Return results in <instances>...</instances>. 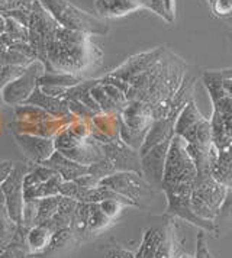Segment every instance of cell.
I'll return each instance as SVG.
<instances>
[{
  "mask_svg": "<svg viewBox=\"0 0 232 258\" xmlns=\"http://www.w3.org/2000/svg\"><path fill=\"white\" fill-rule=\"evenodd\" d=\"M18 223L11 218L6 206H0V246L8 248L18 231Z\"/></svg>",
  "mask_w": 232,
  "mask_h": 258,
  "instance_id": "cell-22",
  "label": "cell"
},
{
  "mask_svg": "<svg viewBox=\"0 0 232 258\" xmlns=\"http://www.w3.org/2000/svg\"><path fill=\"white\" fill-rule=\"evenodd\" d=\"M102 258H135V254L128 251V249H124L121 246L112 245L107 246L106 251H104L103 257Z\"/></svg>",
  "mask_w": 232,
  "mask_h": 258,
  "instance_id": "cell-35",
  "label": "cell"
},
{
  "mask_svg": "<svg viewBox=\"0 0 232 258\" xmlns=\"http://www.w3.org/2000/svg\"><path fill=\"white\" fill-rule=\"evenodd\" d=\"M81 82V77L76 74H69V73H60V71H44L39 79H38V86H58V87H73Z\"/></svg>",
  "mask_w": 232,
  "mask_h": 258,
  "instance_id": "cell-17",
  "label": "cell"
},
{
  "mask_svg": "<svg viewBox=\"0 0 232 258\" xmlns=\"http://www.w3.org/2000/svg\"><path fill=\"white\" fill-rule=\"evenodd\" d=\"M112 222L113 221H110L103 212L100 211L97 203H90V212H89L87 223H86V235L97 234L106 229L107 226H110Z\"/></svg>",
  "mask_w": 232,
  "mask_h": 258,
  "instance_id": "cell-21",
  "label": "cell"
},
{
  "mask_svg": "<svg viewBox=\"0 0 232 258\" xmlns=\"http://www.w3.org/2000/svg\"><path fill=\"white\" fill-rule=\"evenodd\" d=\"M164 51H165V48L158 47L154 48V49H150V51H145V52H139L137 55H132L131 58H128L122 66H119L118 69H115L109 74L127 83L135 74L142 73L147 69H150L152 64H155L158 59L161 58Z\"/></svg>",
  "mask_w": 232,
  "mask_h": 258,
  "instance_id": "cell-12",
  "label": "cell"
},
{
  "mask_svg": "<svg viewBox=\"0 0 232 258\" xmlns=\"http://www.w3.org/2000/svg\"><path fill=\"white\" fill-rule=\"evenodd\" d=\"M196 176V167L186 150L185 140L174 135L165 158L161 183V191L167 198V215L180 218L206 232L215 234V223L197 218L190 206Z\"/></svg>",
  "mask_w": 232,
  "mask_h": 258,
  "instance_id": "cell-1",
  "label": "cell"
},
{
  "mask_svg": "<svg viewBox=\"0 0 232 258\" xmlns=\"http://www.w3.org/2000/svg\"><path fill=\"white\" fill-rule=\"evenodd\" d=\"M2 58L5 61V66L8 64V66H19V67H28L34 61L11 48H8V51L2 54Z\"/></svg>",
  "mask_w": 232,
  "mask_h": 258,
  "instance_id": "cell-32",
  "label": "cell"
},
{
  "mask_svg": "<svg viewBox=\"0 0 232 258\" xmlns=\"http://www.w3.org/2000/svg\"><path fill=\"white\" fill-rule=\"evenodd\" d=\"M52 232L46 228L45 225H34L31 228H26L25 235V245L31 254H41L45 252L49 245Z\"/></svg>",
  "mask_w": 232,
  "mask_h": 258,
  "instance_id": "cell-16",
  "label": "cell"
},
{
  "mask_svg": "<svg viewBox=\"0 0 232 258\" xmlns=\"http://www.w3.org/2000/svg\"><path fill=\"white\" fill-rule=\"evenodd\" d=\"M89 174L97 177L99 180H103L106 177L115 174V170H113L112 164L103 157L102 160H99V161L89 165Z\"/></svg>",
  "mask_w": 232,
  "mask_h": 258,
  "instance_id": "cell-30",
  "label": "cell"
},
{
  "mask_svg": "<svg viewBox=\"0 0 232 258\" xmlns=\"http://www.w3.org/2000/svg\"><path fill=\"white\" fill-rule=\"evenodd\" d=\"M202 82L213 105L209 120L218 160L212 176L223 186L232 187V96L222 89L216 70L205 71Z\"/></svg>",
  "mask_w": 232,
  "mask_h": 258,
  "instance_id": "cell-2",
  "label": "cell"
},
{
  "mask_svg": "<svg viewBox=\"0 0 232 258\" xmlns=\"http://www.w3.org/2000/svg\"><path fill=\"white\" fill-rule=\"evenodd\" d=\"M144 9H148L162 18L167 24L176 21V0H141Z\"/></svg>",
  "mask_w": 232,
  "mask_h": 258,
  "instance_id": "cell-19",
  "label": "cell"
},
{
  "mask_svg": "<svg viewBox=\"0 0 232 258\" xmlns=\"http://www.w3.org/2000/svg\"><path fill=\"white\" fill-rule=\"evenodd\" d=\"M67 103H69L70 113L73 115V117H76L79 120L90 122L92 117L96 115V113H93L87 106L83 105L80 100H67Z\"/></svg>",
  "mask_w": 232,
  "mask_h": 258,
  "instance_id": "cell-31",
  "label": "cell"
},
{
  "mask_svg": "<svg viewBox=\"0 0 232 258\" xmlns=\"http://www.w3.org/2000/svg\"><path fill=\"white\" fill-rule=\"evenodd\" d=\"M71 239H73V231H71V228H64V229L55 231L52 234V236H51L49 245L46 248L45 252H54L57 249L64 248Z\"/></svg>",
  "mask_w": 232,
  "mask_h": 258,
  "instance_id": "cell-28",
  "label": "cell"
},
{
  "mask_svg": "<svg viewBox=\"0 0 232 258\" xmlns=\"http://www.w3.org/2000/svg\"><path fill=\"white\" fill-rule=\"evenodd\" d=\"M94 9L103 18H122L144 9L139 0H96Z\"/></svg>",
  "mask_w": 232,
  "mask_h": 258,
  "instance_id": "cell-15",
  "label": "cell"
},
{
  "mask_svg": "<svg viewBox=\"0 0 232 258\" xmlns=\"http://www.w3.org/2000/svg\"><path fill=\"white\" fill-rule=\"evenodd\" d=\"M55 24L66 29L80 31L87 35H107L110 28L100 18L74 6L69 0H38Z\"/></svg>",
  "mask_w": 232,
  "mask_h": 258,
  "instance_id": "cell-4",
  "label": "cell"
},
{
  "mask_svg": "<svg viewBox=\"0 0 232 258\" xmlns=\"http://www.w3.org/2000/svg\"><path fill=\"white\" fill-rule=\"evenodd\" d=\"M15 117L18 122H23V123H42V122L54 120V117L46 113L45 110L32 105L15 106Z\"/></svg>",
  "mask_w": 232,
  "mask_h": 258,
  "instance_id": "cell-18",
  "label": "cell"
},
{
  "mask_svg": "<svg viewBox=\"0 0 232 258\" xmlns=\"http://www.w3.org/2000/svg\"><path fill=\"white\" fill-rule=\"evenodd\" d=\"M39 87V86H38ZM42 90V93H45L46 96H51V97H60V99H64V94L67 92L66 87H58V86H42L39 87ZM70 89V87H69Z\"/></svg>",
  "mask_w": 232,
  "mask_h": 258,
  "instance_id": "cell-39",
  "label": "cell"
},
{
  "mask_svg": "<svg viewBox=\"0 0 232 258\" xmlns=\"http://www.w3.org/2000/svg\"><path fill=\"white\" fill-rule=\"evenodd\" d=\"M100 211L103 212L104 215L110 219V221H115L119 218V215L122 213V211L125 208H134L131 202L128 200H121V199H106L102 200L100 203H97Z\"/></svg>",
  "mask_w": 232,
  "mask_h": 258,
  "instance_id": "cell-26",
  "label": "cell"
},
{
  "mask_svg": "<svg viewBox=\"0 0 232 258\" xmlns=\"http://www.w3.org/2000/svg\"><path fill=\"white\" fill-rule=\"evenodd\" d=\"M26 67H19V66H3V69L0 70V89L3 86H6L8 83L16 80Z\"/></svg>",
  "mask_w": 232,
  "mask_h": 258,
  "instance_id": "cell-34",
  "label": "cell"
},
{
  "mask_svg": "<svg viewBox=\"0 0 232 258\" xmlns=\"http://www.w3.org/2000/svg\"><path fill=\"white\" fill-rule=\"evenodd\" d=\"M5 18H6V31H5V34H8L15 41L28 42L29 29L26 26H23L22 24H19L18 21H15L13 18H9V16H5Z\"/></svg>",
  "mask_w": 232,
  "mask_h": 258,
  "instance_id": "cell-27",
  "label": "cell"
},
{
  "mask_svg": "<svg viewBox=\"0 0 232 258\" xmlns=\"http://www.w3.org/2000/svg\"><path fill=\"white\" fill-rule=\"evenodd\" d=\"M5 31H6V18L3 13L0 12V35L5 34Z\"/></svg>",
  "mask_w": 232,
  "mask_h": 258,
  "instance_id": "cell-41",
  "label": "cell"
},
{
  "mask_svg": "<svg viewBox=\"0 0 232 258\" xmlns=\"http://www.w3.org/2000/svg\"><path fill=\"white\" fill-rule=\"evenodd\" d=\"M23 105L38 106L42 110H45L46 113H49L54 119H66L69 116L73 117V115L70 113L69 103L66 99L46 96L45 93H42V90L38 86L35 87V90L26 99V102Z\"/></svg>",
  "mask_w": 232,
  "mask_h": 258,
  "instance_id": "cell-13",
  "label": "cell"
},
{
  "mask_svg": "<svg viewBox=\"0 0 232 258\" xmlns=\"http://www.w3.org/2000/svg\"><path fill=\"white\" fill-rule=\"evenodd\" d=\"M139 2H141V0H139Z\"/></svg>",
  "mask_w": 232,
  "mask_h": 258,
  "instance_id": "cell-45",
  "label": "cell"
},
{
  "mask_svg": "<svg viewBox=\"0 0 232 258\" xmlns=\"http://www.w3.org/2000/svg\"><path fill=\"white\" fill-rule=\"evenodd\" d=\"M13 164H15V161H6V160L5 161H0V184L11 174Z\"/></svg>",
  "mask_w": 232,
  "mask_h": 258,
  "instance_id": "cell-40",
  "label": "cell"
},
{
  "mask_svg": "<svg viewBox=\"0 0 232 258\" xmlns=\"http://www.w3.org/2000/svg\"><path fill=\"white\" fill-rule=\"evenodd\" d=\"M5 249H6V248H3V246H0V257H2L3 254H5Z\"/></svg>",
  "mask_w": 232,
  "mask_h": 258,
  "instance_id": "cell-44",
  "label": "cell"
},
{
  "mask_svg": "<svg viewBox=\"0 0 232 258\" xmlns=\"http://www.w3.org/2000/svg\"><path fill=\"white\" fill-rule=\"evenodd\" d=\"M177 258H195V257H192L190 254H186V252H182V254H180V255H179V257H177Z\"/></svg>",
  "mask_w": 232,
  "mask_h": 258,
  "instance_id": "cell-43",
  "label": "cell"
},
{
  "mask_svg": "<svg viewBox=\"0 0 232 258\" xmlns=\"http://www.w3.org/2000/svg\"><path fill=\"white\" fill-rule=\"evenodd\" d=\"M90 94H92L93 99L96 100V103L100 106V109H102L103 113H107V115H121L122 110L109 99L107 94L104 93L103 87H102L100 83L93 87L92 90H90Z\"/></svg>",
  "mask_w": 232,
  "mask_h": 258,
  "instance_id": "cell-24",
  "label": "cell"
},
{
  "mask_svg": "<svg viewBox=\"0 0 232 258\" xmlns=\"http://www.w3.org/2000/svg\"><path fill=\"white\" fill-rule=\"evenodd\" d=\"M32 164L26 163H15L12 168L11 174L8 178L0 184L5 195V206L9 212L11 218L21 225V218H22L23 208V178L29 173Z\"/></svg>",
  "mask_w": 232,
  "mask_h": 258,
  "instance_id": "cell-8",
  "label": "cell"
},
{
  "mask_svg": "<svg viewBox=\"0 0 232 258\" xmlns=\"http://www.w3.org/2000/svg\"><path fill=\"white\" fill-rule=\"evenodd\" d=\"M100 184L124 196L134 205V208H139V209H147L155 193V188L139 173H134V171L115 173L100 180Z\"/></svg>",
  "mask_w": 232,
  "mask_h": 258,
  "instance_id": "cell-6",
  "label": "cell"
},
{
  "mask_svg": "<svg viewBox=\"0 0 232 258\" xmlns=\"http://www.w3.org/2000/svg\"><path fill=\"white\" fill-rule=\"evenodd\" d=\"M5 195H3V190H2V187H0V206H3L5 205Z\"/></svg>",
  "mask_w": 232,
  "mask_h": 258,
  "instance_id": "cell-42",
  "label": "cell"
},
{
  "mask_svg": "<svg viewBox=\"0 0 232 258\" xmlns=\"http://www.w3.org/2000/svg\"><path fill=\"white\" fill-rule=\"evenodd\" d=\"M74 181H76V183L83 188H94L100 184V180H99L97 177L89 174V173H87V174H84V176L79 177V178H76Z\"/></svg>",
  "mask_w": 232,
  "mask_h": 258,
  "instance_id": "cell-38",
  "label": "cell"
},
{
  "mask_svg": "<svg viewBox=\"0 0 232 258\" xmlns=\"http://www.w3.org/2000/svg\"><path fill=\"white\" fill-rule=\"evenodd\" d=\"M228 187L223 186L212 174L196 176L192 190L190 206L197 218L213 222L225 200Z\"/></svg>",
  "mask_w": 232,
  "mask_h": 258,
  "instance_id": "cell-5",
  "label": "cell"
},
{
  "mask_svg": "<svg viewBox=\"0 0 232 258\" xmlns=\"http://www.w3.org/2000/svg\"><path fill=\"white\" fill-rule=\"evenodd\" d=\"M61 196H51L45 199L38 200V215H36V225L49 221L58 211V203H60Z\"/></svg>",
  "mask_w": 232,
  "mask_h": 258,
  "instance_id": "cell-23",
  "label": "cell"
},
{
  "mask_svg": "<svg viewBox=\"0 0 232 258\" xmlns=\"http://www.w3.org/2000/svg\"><path fill=\"white\" fill-rule=\"evenodd\" d=\"M171 140H165L157 145L150 148L147 153H144L141 157V174L150 183L152 187L161 190L162 173H164V165L165 158L170 148Z\"/></svg>",
  "mask_w": 232,
  "mask_h": 258,
  "instance_id": "cell-10",
  "label": "cell"
},
{
  "mask_svg": "<svg viewBox=\"0 0 232 258\" xmlns=\"http://www.w3.org/2000/svg\"><path fill=\"white\" fill-rule=\"evenodd\" d=\"M44 71L45 69L41 61H32L16 80L8 83L0 89L3 102L9 106L23 105L38 86V79Z\"/></svg>",
  "mask_w": 232,
  "mask_h": 258,
  "instance_id": "cell-7",
  "label": "cell"
},
{
  "mask_svg": "<svg viewBox=\"0 0 232 258\" xmlns=\"http://www.w3.org/2000/svg\"><path fill=\"white\" fill-rule=\"evenodd\" d=\"M13 137L18 147L22 150L23 155L32 164H42L55 151L54 138H45L31 134H21V132H15Z\"/></svg>",
  "mask_w": 232,
  "mask_h": 258,
  "instance_id": "cell-11",
  "label": "cell"
},
{
  "mask_svg": "<svg viewBox=\"0 0 232 258\" xmlns=\"http://www.w3.org/2000/svg\"><path fill=\"white\" fill-rule=\"evenodd\" d=\"M100 144V142H99ZM104 158L112 164L115 173L134 171L141 174V157L137 150L128 147L119 138L110 142L100 144ZM142 176V174H141Z\"/></svg>",
  "mask_w": 232,
  "mask_h": 258,
  "instance_id": "cell-9",
  "label": "cell"
},
{
  "mask_svg": "<svg viewBox=\"0 0 232 258\" xmlns=\"http://www.w3.org/2000/svg\"><path fill=\"white\" fill-rule=\"evenodd\" d=\"M216 71H218V76H219L222 89L229 96H232V69H223V70Z\"/></svg>",
  "mask_w": 232,
  "mask_h": 258,
  "instance_id": "cell-37",
  "label": "cell"
},
{
  "mask_svg": "<svg viewBox=\"0 0 232 258\" xmlns=\"http://www.w3.org/2000/svg\"><path fill=\"white\" fill-rule=\"evenodd\" d=\"M45 54V71H60L76 76L79 71L89 69L102 57V52L90 41L83 45H69L55 38L46 41Z\"/></svg>",
  "mask_w": 232,
  "mask_h": 258,
  "instance_id": "cell-3",
  "label": "cell"
},
{
  "mask_svg": "<svg viewBox=\"0 0 232 258\" xmlns=\"http://www.w3.org/2000/svg\"><path fill=\"white\" fill-rule=\"evenodd\" d=\"M100 84H102V87H103L104 93L109 96V99H110L121 110H124V107L128 105L127 94L124 93L122 90L116 89L115 86H112V84H104V83H100Z\"/></svg>",
  "mask_w": 232,
  "mask_h": 258,
  "instance_id": "cell-33",
  "label": "cell"
},
{
  "mask_svg": "<svg viewBox=\"0 0 232 258\" xmlns=\"http://www.w3.org/2000/svg\"><path fill=\"white\" fill-rule=\"evenodd\" d=\"M36 215H38V200H25L22 218H21V225L23 228H31L36 225Z\"/></svg>",
  "mask_w": 232,
  "mask_h": 258,
  "instance_id": "cell-29",
  "label": "cell"
},
{
  "mask_svg": "<svg viewBox=\"0 0 232 258\" xmlns=\"http://www.w3.org/2000/svg\"><path fill=\"white\" fill-rule=\"evenodd\" d=\"M41 165H45L48 168H51L64 181H74L76 178L89 173L87 165L79 164V163L70 160L67 157H64L60 151H54V154Z\"/></svg>",
  "mask_w": 232,
  "mask_h": 258,
  "instance_id": "cell-14",
  "label": "cell"
},
{
  "mask_svg": "<svg viewBox=\"0 0 232 258\" xmlns=\"http://www.w3.org/2000/svg\"><path fill=\"white\" fill-rule=\"evenodd\" d=\"M79 190H80V186L76 181H64L63 180V183L60 184V196L76 199Z\"/></svg>",
  "mask_w": 232,
  "mask_h": 258,
  "instance_id": "cell-36",
  "label": "cell"
},
{
  "mask_svg": "<svg viewBox=\"0 0 232 258\" xmlns=\"http://www.w3.org/2000/svg\"><path fill=\"white\" fill-rule=\"evenodd\" d=\"M54 38L61 41V42H64V44H69V45H83V44L90 41V36L87 34L80 32V31L66 29V28H61V26L57 28Z\"/></svg>",
  "mask_w": 232,
  "mask_h": 258,
  "instance_id": "cell-25",
  "label": "cell"
},
{
  "mask_svg": "<svg viewBox=\"0 0 232 258\" xmlns=\"http://www.w3.org/2000/svg\"><path fill=\"white\" fill-rule=\"evenodd\" d=\"M213 223H215V234L229 231L232 228V187H228L226 190L225 200H223L219 213Z\"/></svg>",
  "mask_w": 232,
  "mask_h": 258,
  "instance_id": "cell-20",
  "label": "cell"
}]
</instances>
